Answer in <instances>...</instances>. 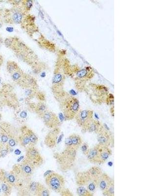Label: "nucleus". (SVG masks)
Instances as JSON below:
<instances>
[{"instance_id":"f257e3e1","label":"nucleus","mask_w":147,"mask_h":196,"mask_svg":"<svg viewBox=\"0 0 147 196\" xmlns=\"http://www.w3.org/2000/svg\"><path fill=\"white\" fill-rule=\"evenodd\" d=\"M65 121L74 119L80 109L79 99L65 90L54 95Z\"/></svg>"},{"instance_id":"f03ea898","label":"nucleus","mask_w":147,"mask_h":196,"mask_svg":"<svg viewBox=\"0 0 147 196\" xmlns=\"http://www.w3.org/2000/svg\"><path fill=\"white\" fill-rule=\"evenodd\" d=\"M77 152L65 148L62 152L54 154V158L60 171L66 173L74 168L77 160Z\"/></svg>"},{"instance_id":"7ed1b4c3","label":"nucleus","mask_w":147,"mask_h":196,"mask_svg":"<svg viewBox=\"0 0 147 196\" xmlns=\"http://www.w3.org/2000/svg\"><path fill=\"white\" fill-rule=\"evenodd\" d=\"M85 92L94 105L99 106L105 103L106 96L109 93L106 86L92 82L88 84Z\"/></svg>"},{"instance_id":"20e7f679","label":"nucleus","mask_w":147,"mask_h":196,"mask_svg":"<svg viewBox=\"0 0 147 196\" xmlns=\"http://www.w3.org/2000/svg\"><path fill=\"white\" fill-rule=\"evenodd\" d=\"M94 76V70L90 66H86L83 69H79L73 74L76 89L79 92H85L89 83V81Z\"/></svg>"},{"instance_id":"39448f33","label":"nucleus","mask_w":147,"mask_h":196,"mask_svg":"<svg viewBox=\"0 0 147 196\" xmlns=\"http://www.w3.org/2000/svg\"><path fill=\"white\" fill-rule=\"evenodd\" d=\"M76 183L78 186H84L94 194L98 187V179L90 175L86 171L78 172L75 175Z\"/></svg>"},{"instance_id":"423d86ee","label":"nucleus","mask_w":147,"mask_h":196,"mask_svg":"<svg viewBox=\"0 0 147 196\" xmlns=\"http://www.w3.org/2000/svg\"><path fill=\"white\" fill-rule=\"evenodd\" d=\"M54 74L52 79V89L54 95H56L64 91V84L66 74L58 60Z\"/></svg>"},{"instance_id":"0eeeda50","label":"nucleus","mask_w":147,"mask_h":196,"mask_svg":"<svg viewBox=\"0 0 147 196\" xmlns=\"http://www.w3.org/2000/svg\"><path fill=\"white\" fill-rule=\"evenodd\" d=\"M45 181L50 189L58 194L65 188V179L62 175L57 173H51L46 176Z\"/></svg>"},{"instance_id":"6e6552de","label":"nucleus","mask_w":147,"mask_h":196,"mask_svg":"<svg viewBox=\"0 0 147 196\" xmlns=\"http://www.w3.org/2000/svg\"><path fill=\"white\" fill-rule=\"evenodd\" d=\"M94 119V111L92 110L80 109L75 116V120L78 125L80 127L81 132L84 133L85 130L89 124Z\"/></svg>"},{"instance_id":"1a4fd4ad","label":"nucleus","mask_w":147,"mask_h":196,"mask_svg":"<svg viewBox=\"0 0 147 196\" xmlns=\"http://www.w3.org/2000/svg\"><path fill=\"white\" fill-rule=\"evenodd\" d=\"M104 125V129L97 134V141L98 144L111 148L114 144V138L113 133L110 131L108 127Z\"/></svg>"},{"instance_id":"9d476101","label":"nucleus","mask_w":147,"mask_h":196,"mask_svg":"<svg viewBox=\"0 0 147 196\" xmlns=\"http://www.w3.org/2000/svg\"><path fill=\"white\" fill-rule=\"evenodd\" d=\"M41 117L44 125L51 129L59 127L61 124L58 116L52 111L47 110Z\"/></svg>"},{"instance_id":"9b49d317","label":"nucleus","mask_w":147,"mask_h":196,"mask_svg":"<svg viewBox=\"0 0 147 196\" xmlns=\"http://www.w3.org/2000/svg\"><path fill=\"white\" fill-rule=\"evenodd\" d=\"M61 130L59 127L51 129L46 136L44 143L47 147L53 148L56 147L59 142V136Z\"/></svg>"},{"instance_id":"f8f14e48","label":"nucleus","mask_w":147,"mask_h":196,"mask_svg":"<svg viewBox=\"0 0 147 196\" xmlns=\"http://www.w3.org/2000/svg\"><path fill=\"white\" fill-rule=\"evenodd\" d=\"M26 156L27 160L34 167H39L43 163V157L37 149L34 147H31L28 148Z\"/></svg>"},{"instance_id":"ddd939ff","label":"nucleus","mask_w":147,"mask_h":196,"mask_svg":"<svg viewBox=\"0 0 147 196\" xmlns=\"http://www.w3.org/2000/svg\"><path fill=\"white\" fill-rule=\"evenodd\" d=\"M82 143L83 140L79 135L76 133H73L65 139V148L78 151Z\"/></svg>"},{"instance_id":"4468645a","label":"nucleus","mask_w":147,"mask_h":196,"mask_svg":"<svg viewBox=\"0 0 147 196\" xmlns=\"http://www.w3.org/2000/svg\"><path fill=\"white\" fill-rule=\"evenodd\" d=\"M112 152L111 148L100 145L97 164L102 165L105 163L112 155Z\"/></svg>"},{"instance_id":"2eb2a0df","label":"nucleus","mask_w":147,"mask_h":196,"mask_svg":"<svg viewBox=\"0 0 147 196\" xmlns=\"http://www.w3.org/2000/svg\"><path fill=\"white\" fill-rule=\"evenodd\" d=\"M114 181V180L108 174L103 172L98 179V187L103 192Z\"/></svg>"},{"instance_id":"dca6fc26","label":"nucleus","mask_w":147,"mask_h":196,"mask_svg":"<svg viewBox=\"0 0 147 196\" xmlns=\"http://www.w3.org/2000/svg\"><path fill=\"white\" fill-rule=\"evenodd\" d=\"M104 128V125L99 121L93 119L89 124L85 130L84 133H95L97 134L100 132Z\"/></svg>"},{"instance_id":"f3484780","label":"nucleus","mask_w":147,"mask_h":196,"mask_svg":"<svg viewBox=\"0 0 147 196\" xmlns=\"http://www.w3.org/2000/svg\"><path fill=\"white\" fill-rule=\"evenodd\" d=\"M100 145L98 143L94 147L90 148V150L85 156L88 161L92 164H97L98 158Z\"/></svg>"},{"instance_id":"a211bd4d","label":"nucleus","mask_w":147,"mask_h":196,"mask_svg":"<svg viewBox=\"0 0 147 196\" xmlns=\"http://www.w3.org/2000/svg\"><path fill=\"white\" fill-rule=\"evenodd\" d=\"M48 107L47 105H46L44 102L41 101L38 102L35 106V112L39 115L40 117H41L42 115L44 114L48 110Z\"/></svg>"},{"instance_id":"6ab92c4d","label":"nucleus","mask_w":147,"mask_h":196,"mask_svg":"<svg viewBox=\"0 0 147 196\" xmlns=\"http://www.w3.org/2000/svg\"><path fill=\"white\" fill-rule=\"evenodd\" d=\"M87 171L90 175L97 179H98L99 176L103 173L102 169L97 166L91 167L89 169L87 170Z\"/></svg>"},{"instance_id":"aec40b11","label":"nucleus","mask_w":147,"mask_h":196,"mask_svg":"<svg viewBox=\"0 0 147 196\" xmlns=\"http://www.w3.org/2000/svg\"><path fill=\"white\" fill-rule=\"evenodd\" d=\"M76 193L79 196H92L94 194L91 193L84 186H79L76 189Z\"/></svg>"},{"instance_id":"412c9836","label":"nucleus","mask_w":147,"mask_h":196,"mask_svg":"<svg viewBox=\"0 0 147 196\" xmlns=\"http://www.w3.org/2000/svg\"><path fill=\"white\" fill-rule=\"evenodd\" d=\"M34 167V166L27 160V163H26L22 165V169L25 174L31 175L33 172Z\"/></svg>"},{"instance_id":"4be33fe9","label":"nucleus","mask_w":147,"mask_h":196,"mask_svg":"<svg viewBox=\"0 0 147 196\" xmlns=\"http://www.w3.org/2000/svg\"><path fill=\"white\" fill-rule=\"evenodd\" d=\"M36 195L39 196H49L50 195V192L48 188L40 183Z\"/></svg>"},{"instance_id":"5701e85b","label":"nucleus","mask_w":147,"mask_h":196,"mask_svg":"<svg viewBox=\"0 0 147 196\" xmlns=\"http://www.w3.org/2000/svg\"><path fill=\"white\" fill-rule=\"evenodd\" d=\"M18 66L17 64L13 62L10 61L7 62V69L9 73H13L14 72L18 71Z\"/></svg>"},{"instance_id":"b1692460","label":"nucleus","mask_w":147,"mask_h":196,"mask_svg":"<svg viewBox=\"0 0 147 196\" xmlns=\"http://www.w3.org/2000/svg\"><path fill=\"white\" fill-rule=\"evenodd\" d=\"M103 195L105 196H114V181L110 184L108 188L103 192Z\"/></svg>"},{"instance_id":"393cba45","label":"nucleus","mask_w":147,"mask_h":196,"mask_svg":"<svg viewBox=\"0 0 147 196\" xmlns=\"http://www.w3.org/2000/svg\"><path fill=\"white\" fill-rule=\"evenodd\" d=\"M105 103L107 106L110 107L114 106V96L112 93H109L105 99Z\"/></svg>"},{"instance_id":"a878e982","label":"nucleus","mask_w":147,"mask_h":196,"mask_svg":"<svg viewBox=\"0 0 147 196\" xmlns=\"http://www.w3.org/2000/svg\"><path fill=\"white\" fill-rule=\"evenodd\" d=\"M22 19V14L19 11H15L12 14V20L15 23H19Z\"/></svg>"},{"instance_id":"bb28decb","label":"nucleus","mask_w":147,"mask_h":196,"mask_svg":"<svg viewBox=\"0 0 147 196\" xmlns=\"http://www.w3.org/2000/svg\"><path fill=\"white\" fill-rule=\"evenodd\" d=\"M27 134H28L30 142L32 144H35L38 141V138L36 134L31 130H27Z\"/></svg>"},{"instance_id":"cd10ccee","label":"nucleus","mask_w":147,"mask_h":196,"mask_svg":"<svg viewBox=\"0 0 147 196\" xmlns=\"http://www.w3.org/2000/svg\"><path fill=\"white\" fill-rule=\"evenodd\" d=\"M79 148H80L81 151L82 153V154H83L85 156H86L88 154L90 148L87 143L83 142V143H82L81 145L80 146Z\"/></svg>"},{"instance_id":"c85d7f7f","label":"nucleus","mask_w":147,"mask_h":196,"mask_svg":"<svg viewBox=\"0 0 147 196\" xmlns=\"http://www.w3.org/2000/svg\"><path fill=\"white\" fill-rule=\"evenodd\" d=\"M30 142L29 137L28 135V134L26 133V134H25L22 136L21 140V144L23 146H26L27 144H29Z\"/></svg>"},{"instance_id":"c756f323","label":"nucleus","mask_w":147,"mask_h":196,"mask_svg":"<svg viewBox=\"0 0 147 196\" xmlns=\"http://www.w3.org/2000/svg\"><path fill=\"white\" fill-rule=\"evenodd\" d=\"M60 195L62 196H73L74 194L68 188H64L61 192L59 193Z\"/></svg>"},{"instance_id":"7c9ffc66","label":"nucleus","mask_w":147,"mask_h":196,"mask_svg":"<svg viewBox=\"0 0 147 196\" xmlns=\"http://www.w3.org/2000/svg\"><path fill=\"white\" fill-rule=\"evenodd\" d=\"M21 73H20V71L18 70L15 72H14L13 73H12V78L15 81H17L18 80L20 79L21 77Z\"/></svg>"},{"instance_id":"2f4dec72","label":"nucleus","mask_w":147,"mask_h":196,"mask_svg":"<svg viewBox=\"0 0 147 196\" xmlns=\"http://www.w3.org/2000/svg\"><path fill=\"white\" fill-rule=\"evenodd\" d=\"M32 1H26V8L27 9V10H29L30 9L32 6Z\"/></svg>"},{"instance_id":"473e14b6","label":"nucleus","mask_w":147,"mask_h":196,"mask_svg":"<svg viewBox=\"0 0 147 196\" xmlns=\"http://www.w3.org/2000/svg\"><path fill=\"white\" fill-rule=\"evenodd\" d=\"M12 39L8 38V39H6L5 40V44L7 47L11 46L12 45Z\"/></svg>"},{"instance_id":"72a5a7b5","label":"nucleus","mask_w":147,"mask_h":196,"mask_svg":"<svg viewBox=\"0 0 147 196\" xmlns=\"http://www.w3.org/2000/svg\"><path fill=\"white\" fill-rule=\"evenodd\" d=\"M2 189L3 190V191L5 193H7L8 192V190H9V188L8 187V186L5 184H3L2 185Z\"/></svg>"},{"instance_id":"f704fd0d","label":"nucleus","mask_w":147,"mask_h":196,"mask_svg":"<svg viewBox=\"0 0 147 196\" xmlns=\"http://www.w3.org/2000/svg\"><path fill=\"white\" fill-rule=\"evenodd\" d=\"M110 113L112 117H114V106H112L110 107Z\"/></svg>"},{"instance_id":"c9c22d12","label":"nucleus","mask_w":147,"mask_h":196,"mask_svg":"<svg viewBox=\"0 0 147 196\" xmlns=\"http://www.w3.org/2000/svg\"><path fill=\"white\" fill-rule=\"evenodd\" d=\"M20 116L21 118H25L27 116L26 112L25 111H22L20 114Z\"/></svg>"},{"instance_id":"e433bc0d","label":"nucleus","mask_w":147,"mask_h":196,"mask_svg":"<svg viewBox=\"0 0 147 196\" xmlns=\"http://www.w3.org/2000/svg\"><path fill=\"white\" fill-rule=\"evenodd\" d=\"M2 141H3V142L5 143V142H6L8 141V137H7L6 135H4L2 137Z\"/></svg>"},{"instance_id":"4c0bfd02","label":"nucleus","mask_w":147,"mask_h":196,"mask_svg":"<svg viewBox=\"0 0 147 196\" xmlns=\"http://www.w3.org/2000/svg\"><path fill=\"white\" fill-rule=\"evenodd\" d=\"M9 145H10L11 147H13L15 145V142L13 139H11L9 141Z\"/></svg>"},{"instance_id":"58836bf2","label":"nucleus","mask_w":147,"mask_h":196,"mask_svg":"<svg viewBox=\"0 0 147 196\" xmlns=\"http://www.w3.org/2000/svg\"><path fill=\"white\" fill-rule=\"evenodd\" d=\"M8 180H10V181L11 182H14V180H15L14 176L13 175H10V176L8 177Z\"/></svg>"},{"instance_id":"ea45409f","label":"nucleus","mask_w":147,"mask_h":196,"mask_svg":"<svg viewBox=\"0 0 147 196\" xmlns=\"http://www.w3.org/2000/svg\"><path fill=\"white\" fill-rule=\"evenodd\" d=\"M15 154H17V155H19V154H21V152H20V150H15Z\"/></svg>"},{"instance_id":"a19ab883","label":"nucleus","mask_w":147,"mask_h":196,"mask_svg":"<svg viewBox=\"0 0 147 196\" xmlns=\"http://www.w3.org/2000/svg\"><path fill=\"white\" fill-rule=\"evenodd\" d=\"M6 30L8 32H11L13 31V29H12V28H11V27H8V28H7Z\"/></svg>"},{"instance_id":"79ce46f5","label":"nucleus","mask_w":147,"mask_h":196,"mask_svg":"<svg viewBox=\"0 0 147 196\" xmlns=\"http://www.w3.org/2000/svg\"><path fill=\"white\" fill-rule=\"evenodd\" d=\"M2 24L1 23V22H0V28H1V27H2Z\"/></svg>"},{"instance_id":"37998d69","label":"nucleus","mask_w":147,"mask_h":196,"mask_svg":"<svg viewBox=\"0 0 147 196\" xmlns=\"http://www.w3.org/2000/svg\"><path fill=\"white\" fill-rule=\"evenodd\" d=\"M1 78H0V83H1Z\"/></svg>"},{"instance_id":"c03bdc74","label":"nucleus","mask_w":147,"mask_h":196,"mask_svg":"<svg viewBox=\"0 0 147 196\" xmlns=\"http://www.w3.org/2000/svg\"><path fill=\"white\" fill-rule=\"evenodd\" d=\"M0 119H1V115H0Z\"/></svg>"},{"instance_id":"a18cd8bd","label":"nucleus","mask_w":147,"mask_h":196,"mask_svg":"<svg viewBox=\"0 0 147 196\" xmlns=\"http://www.w3.org/2000/svg\"><path fill=\"white\" fill-rule=\"evenodd\" d=\"M0 191H1V190H0Z\"/></svg>"}]
</instances>
